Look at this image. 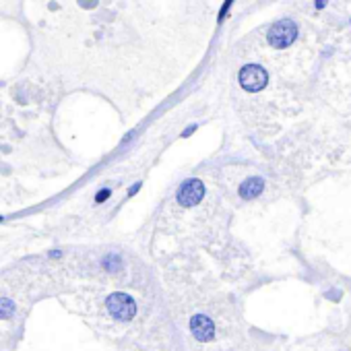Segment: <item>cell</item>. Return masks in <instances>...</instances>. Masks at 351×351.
Here are the masks:
<instances>
[{
	"mask_svg": "<svg viewBox=\"0 0 351 351\" xmlns=\"http://www.w3.org/2000/svg\"><path fill=\"white\" fill-rule=\"evenodd\" d=\"M297 37V25L291 19H283L277 21L271 29H269V43L277 50H283L287 45H291Z\"/></svg>",
	"mask_w": 351,
	"mask_h": 351,
	"instance_id": "cell-1",
	"label": "cell"
},
{
	"mask_svg": "<svg viewBox=\"0 0 351 351\" xmlns=\"http://www.w3.org/2000/svg\"><path fill=\"white\" fill-rule=\"evenodd\" d=\"M238 81L242 85V89L250 91V93H256L261 89H265V85L269 83V75L263 66L259 64H246L240 75H238Z\"/></svg>",
	"mask_w": 351,
	"mask_h": 351,
	"instance_id": "cell-2",
	"label": "cell"
},
{
	"mask_svg": "<svg viewBox=\"0 0 351 351\" xmlns=\"http://www.w3.org/2000/svg\"><path fill=\"white\" fill-rule=\"evenodd\" d=\"M106 304H108V310L112 312V316L118 318V320H130L134 316V312H136L134 299L128 293H122V291L112 293Z\"/></svg>",
	"mask_w": 351,
	"mask_h": 351,
	"instance_id": "cell-3",
	"label": "cell"
},
{
	"mask_svg": "<svg viewBox=\"0 0 351 351\" xmlns=\"http://www.w3.org/2000/svg\"><path fill=\"white\" fill-rule=\"evenodd\" d=\"M205 196V186H203V182L200 180H186L180 188H178V192H176V200L182 205V207H194V205H198L200 203V198Z\"/></svg>",
	"mask_w": 351,
	"mask_h": 351,
	"instance_id": "cell-4",
	"label": "cell"
},
{
	"mask_svg": "<svg viewBox=\"0 0 351 351\" xmlns=\"http://www.w3.org/2000/svg\"><path fill=\"white\" fill-rule=\"evenodd\" d=\"M190 326H192V333L198 341H211L215 337V324L207 316H194Z\"/></svg>",
	"mask_w": 351,
	"mask_h": 351,
	"instance_id": "cell-5",
	"label": "cell"
},
{
	"mask_svg": "<svg viewBox=\"0 0 351 351\" xmlns=\"http://www.w3.org/2000/svg\"><path fill=\"white\" fill-rule=\"evenodd\" d=\"M265 190V180L263 178H248L242 186H240V196L246 200L256 198L261 192Z\"/></svg>",
	"mask_w": 351,
	"mask_h": 351,
	"instance_id": "cell-6",
	"label": "cell"
},
{
	"mask_svg": "<svg viewBox=\"0 0 351 351\" xmlns=\"http://www.w3.org/2000/svg\"><path fill=\"white\" fill-rule=\"evenodd\" d=\"M13 312H15L13 302H9V299H0V318H9Z\"/></svg>",
	"mask_w": 351,
	"mask_h": 351,
	"instance_id": "cell-7",
	"label": "cell"
},
{
	"mask_svg": "<svg viewBox=\"0 0 351 351\" xmlns=\"http://www.w3.org/2000/svg\"><path fill=\"white\" fill-rule=\"evenodd\" d=\"M104 265H106V269H108V271H118V267H120V259H118V256H108V259L104 261Z\"/></svg>",
	"mask_w": 351,
	"mask_h": 351,
	"instance_id": "cell-8",
	"label": "cell"
},
{
	"mask_svg": "<svg viewBox=\"0 0 351 351\" xmlns=\"http://www.w3.org/2000/svg\"><path fill=\"white\" fill-rule=\"evenodd\" d=\"M231 3H233V0H225V3H223V7H221V11H219V21H223V19H225V15H227V11H229V7H231Z\"/></svg>",
	"mask_w": 351,
	"mask_h": 351,
	"instance_id": "cell-9",
	"label": "cell"
},
{
	"mask_svg": "<svg viewBox=\"0 0 351 351\" xmlns=\"http://www.w3.org/2000/svg\"><path fill=\"white\" fill-rule=\"evenodd\" d=\"M110 194H112V192H110L108 188H106V190H99V192H97V196H95V200H97V203H104L106 198H110Z\"/></svg>",
	"mask_w": 351,
	"mask_h": 351,
	"instance_id": "cell-10",
	"label": "cell"
},
{
	"mask_svg": "<svg viewBox=\"0 0 351 351\" xmlns=\"http://www.w3.org/2000/svg\"><path fill=\"white\" fill-rule=\"evenodd\" d=\"M194 130H196V124H190V126H188V128H186V130H184V132H182V136H184V138H186V136H190V134H192V132H194Z\"/></svg>",
	"mask_w": 351,
	"mask_h": 351,
	"instance_id": "cell-11",
	"label": "cell"
},
{
	"mask_svg": "<svg viewBox=\"0 0 351 351\" xmlns=\"http://www.w3.org/2000/svg\"><path fill=\"white\" fill-rule=\"evenodd\" d=\"M138 188H141V184H134V186L128 190V194H130V196H132V194H136V192H138Z\"/></svg>",
	"mask_w": 351,
	"mask_h": 351,
	"instance_id": "cell-12",
	"label": "cell"
},
{
	"mask_svg": "<svg viewBox=\"0 0 351 351\" xmlns=\"http://www.w3.org/2000/svg\"><path fill=\"white\" fill-rule=\"evenodd\" d=\"M326 7V0H316V9H324Z\"/></svg>",
	"mask_w": 351,
	"mask_h": 351,
	"instance_id": "cell-13",
	"label": "cell"
},
{
	"mask_svg": "<svg viewBox=\"0 0 351 351\" xmlns=\"http://www.w3.org/2000/svg\"><path fill=\"white\" fill-rule=\"evenodd\" d=\"M0 221H3V217H0Z\"/></svg>",
	"mask_w": 351,
	"mask_h": 351,
	"instance_id": "cell-14",
	"label": "cell"
}]
</instances>
